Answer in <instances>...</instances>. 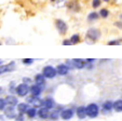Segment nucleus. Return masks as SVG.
Returning a JSON list of instances; mask_svg holds the SVG:
<instances>
[{
    "label": "nucleus",
    "mask_w": 122,
    "mask_h": 121,
    "mask_svg": "<svg viewBox=\"0 0 122 121\" xmlns=\"http://www.w3.org/2000/svg\"><path fill=\"white\" fill-rule=\"evenodd\" d=\"M2 93V88H0V94Z\"/></svg>",
    "instance_id": "nucleus-34"
},
{
    "label": "nucleus",
    "mask_w": 122,
    "mask_h": 121,
    "mask_svg": "<svg viewBox=\"0 0 122 121\" xmlns=\"http://www.w3.org/2000/svg\"><path fill=\"white\" fill-rule=\"evenodd\" d=\"M56 71H57V75L65 76L69 73V67L67 64H60L56 66Z\"/></svg>",
    "instance_id": "nucleus-10"
},
{
    "label": "nucleus",
    "mask_w": 122,
    "mask_h": 121,
    "mask_svg": "<svg viewBox=\"0 0 122 121\" xmlns=\"http://www.w3.org/2000/svg\"><path fill=\"white\" fill-rule=\"evenodd\" d=\"M37 116L39 117L40 119H48L49 117H50V111H49L48 108L40 107L37 112Z\"/></svg>",
    "instance_id": "nucleus-11"
},
{
    "label": "nucleus",
    "mask_w": 122,
    "mask_h": 121,
    "mask_svg": "<svg viewBox=\"0 0 122 121\" xmlns=\"http://www.w3.org/2000/svg\"><path fill=\"white\" fill-rule=\"evenodd\" d=\"M63 44L64 46H71V41H70V39H65L64 41H63Z\"/></svg>",
    "instance_id": "nucleus-29"
},
{
    "label": "nucleus",
    "mask_w": 122,
    "mask_h": 121,
    "mask_svg": "<svg viewBox=\"0 0 122 121\" xmlns=\"http://www.w3.org/2000/svg\"><path fill=\"white\" fill-rule=\"evenodd\" d=\"M102 3V0H93L92 1V8L93 9H96V8H98L99 5H101Z\"/></svg>",
    "instance_id": "nucleus-26"
},
{
    "label": "nucleus",
    "mask_w": 122,
    "mask_h": 121,
    "mask_svg": "<svg viewBox=\"0 0 122 121\" xmlns=\"http://www.w3.org/2000/svg\"><path fill=\"white\" fill-rule=\"evenodd\" d=\"M99 17H101V16H99V13H97V12H91V13L88 15V21L89 22H95V21H97Z\"/></svg>",
    "instance_id": "nucleus-20"
},
{
    "label": "nucleus",
    "mask_w": 122,
    "mask_h": 121,
    "mask_svg": "<svg viewBox=\"0 0 122 121\" xmlns=\"http://www.w3.org/2000/svg\"><path fill=\"white\" fill-rule=\"evenodd\" d=\"M14 68H15V63L14 62H11L7 65H1L0 66V75L5 73H11L14 70Z\"/></svg>",
    "instance_id": "nucleus-7"
},
{
    "label": "nucleus",
    "mask_w": 122,
    "mask_h": 121,
    "mask_svg": "<svg viewBox=\"0 0 122 121\" xmlns=\"http://www.w3.org/2000/svg\"><path fill=\"white\" fill-rule=\"evenodd\" d=\"M103 1H105V2H109L110 0H103Z\"/></svg>",
    "instance_id": "nucleus-35"
},
{
    "label": "nucleus",
    "mask_w": 122,
    "mask_h": 121,
    "mask_svg": "<svg viewBox=\"0 0 122 121\" xmlns=\"http://www.w3.org/2000/svg\"><path fill=\"white\" fill-rule=\"evenodd\" d=\"M86 116L90 117V118H96L98 116V112H99V109H98V106L97 104L95 103H91L86 106Z\"/></svg>",
    "instance_id": "nucleus-2"
},
{
    "label": "nucleus",
    "mask_w": 122,
    "mask_h": 121,
    "mask_svg": "<svg viewBox=\"0 0 122 121\" xmlns=\"http://www.w3.org/2000/svg\"><path fill=\"white\" fill-rule=\"evenodd\" d=\"M112 109H113V103L111 100H106V102L103 104V111L104 112H109Z\"/></svg>",
    "instance_id": "nucleus-17"
},
{
    "label": "nucleus",
    "mask_w": 122,
    "mask_h": 121,
    "mask_svg": "<svg viewBox=\"0 0 122 121\" xmlns=\"http://www.w3.org/2000/svg\"><path fill=\"white\" fill-rule=\"evenodd\" d=\"M37 112H38V110L36 109V107H29L28 110L26 111V115H27L29 118H34V117H36Z\"/></svg>",
    "instance_id": "nucleus-22"
},
{
    "label": "nucleus",
    "mask_w": 122,
    "mask_h": 121,
    "mask_svg": "<svg viewBox=\"0 0 122 121\" xmlns=\"http://www.w3.org/2000/svg\"><path fill=\"white\" fill-rule=\"evenodd\" d=\"M94 61H95L94 58H86V59H85V62H86V63H93Z\"/></svg>",
    "instance_id": "nucleus-33"
},
{
    "label": "nucleus",
    "mask_w": 122,
    "mask_h": 121,
    "mask_svg": "<svg viewBox=\"0 0 122 121\" xmlns=\"http://www.w3.org/2000/svg\"><path fill=\"white\" fill-rule=\"evenodd\" d=\"M120 40H111V41L108 42V46H118V44H120Z\"/></svg>",
    "instance_id": "nucleus-28"
},
{
    "label": "nucleus",
    "mask_w": 122,
    "mask_h": 121,
    "mask_svg": "<svg viewBox=\"0 0 122 121\" xmlns=\"http://www.w3.org/2000/svg\"><path fill=\"white\" fill-rule=\"evenodd\" d=\"M41 107L48 108V109H52V108L55 107V103H54L53 98L51 97H46L44 100H41Z\"/></svg>",
    "instance_id": "nucleus-6"
},
{
    "label": "nucleus",
    "mask_w": 122,
    "mask_h": 121,
    "mask_svg": "<svg viewBox=\"0 0 122 121\" xmlns=\"http://www.w3.org/2000/svg\"><path fill=\"white\" fill-rule=\"evenodd\" d=\"M35 82L40 87H43L46 84V77L43 76V74H37L35 76Z\"/></svg>",
    "instance_id": "nucleus-13"
},
{
    "label": "nucleus",
    "mask_w": 122,
    "mask_h": 121,
    "mask_svg": "<svg viewBox=\"0 0 122 121\" xmlns=\"http://www.w3.org/2000/svg\"><path fill=\"white\" fill-rule=\"evenodd\" d=\"M74 117V110L70 109V108H67V109H63L61 111V118L63 120H69Z\"/></svg>",
    "instance_id": "nucleus-8"
},
{
    "label": "nucleus",
    "mask_w": 122,
    "mask_h": 121,
    "mask_svg": "<svg viewBox=\"0 0 122 121\" xmlns=\"http://www.w3.org/2000/svg\"><path fill=\"white\" fill-rule=\"evenodd\" d=\"M22 115H23V114H20V116L19 117H16V120H17V121H23V117H22Z\"/></svg>",
    "instance_id": "nucleus-32"
},
{
    "label": "nucleus",
    "mask_w": 122,
    "mask_h": 121,
    "mask_svg": "<svg viewBox=\"0 0 122 121\" xmlns=\"http://www.w3.org/2000/svg\"><path fill=\"white\" fill-rule=\"evenodd\" d=\"M23 64L25 65H31L32 63H34V58H23Z\"/></svg>",
    "instance_id": "nucleus-27"
},
{
    "label": "nucleus",
    "mask_w": 122,
    "mask_h": 121,
    "mask_svg": "<svg viewBox=\"0 0 122 121\" xmlns=\"http://www.w3.org/2000/svg\"><path fill=\"white\" fill-rule=\"evenodd\" d=\"M60 117H61V112L58 111V109H54L52 112H50V117H49V118H50L51 120L55 121V120H57Z\"/></svg>",
    "instance_id": "nucleus-21"
},
{
    "label": "nucleus",
    "mask_w": 122,
    "mask_h": 121,
    "mask_svg": "<svg viewBox=\"0 0 122 121\" xmlns=\"http://www.w3.org/2000/svg\"><path fill=\"white\" fill-rule=\"evenodd\" d=\"M77 116H78L79 119H84L86 117V108L83 107V106H80L77 109Z\"/></svg>",
    "instance_id": "nucleus-18"
},
{
    "label": "nucleus",
    "mask_w": 122,
    "mask_h": 121,
    "mask_svg": "<svg viewBox=\"0 0 122 121\" xmlns=\"http://www.w3.org/2000/svg\"><path fill=\"white\" fill-rule=\"evenodd\" d=\"M5 102H7L8 106H16L19 104V100L17 97H15L14 95H9L5 97Z\"/></svg>",
    "instance_id": "nucleus-14"
},
{
    "label": "nucleus",
    "mask_w": 122,
    "mask_h": 121,
    "mask_svg": "<svg viewBox=\"0 0 122 121\" xmlns=\"http://www.w3.org/2000/svg\"><path fill=\"white\" fill-rule=\"evenodd\" d=\"M55 27L61 35H66V32H68V25L66 24V22L61 18L55 20Z\"/></svg>",
    "instance_id": "nucleus-5"
},
{
    "label": "nucleus",
    "mask_w": 122,
    "mask_h": 121,
    "mask_svg": "<svg viewBox=\"0 0 122 121\" xmlns=\"http://www.w3.org/2000/svg\"><path fill=\"white\" fill-rule=\"evenodd\" d=\"M16 108H17V111L20 114H26V111L29 108V105H28V103H19L16 105Z\"/></svg>",
    "instance_id": "nucleus-16"
},
{
    "label": "nucleus",
    "mask_w": 122,
    "mask_h": 121,
    "mask_svg": "<svg viewBox=\"0 0 122 121\" xmlns=\"http://www.w3.org/2000/svg\"><path fill=\"white\" fill-rule=\"evenodd\" d=\"M71 64L75 68L77 69H81L83 67H85L86 65V62H85V59H81V58H74L71 59Z\"/></svg>",
    "instance_id": "nucleus-9"
},
{
    "label": "nucleus",
    "mask_w": 122,
    "mask_h": 121,
    "mask_svg": "<svg viewBox=\"0 0 122 121\" xmlns=\"http://www.w3.org/2000/svg\"><path fill=\"white\" fill-rule=\"evenodd\" d=\"M23 81H24V83H27V84H28V83H29L30 82V81H31V79H30V78H23Z\"/></svg>",
    "instance_id": "nucleus-30"
},
{
    "label": "nucleus",
    "mask_w": 122,
    "mask_h": 121,
    "mask_svg": "<svg viewBox=\"0 0 122 121\" xmlns=\"http://www.w3.org/2000/svg\"><path fill=\"white\" fill-rule=\"evenodd\" d=\"M15 92L16 94L19 96H21V97H24V96H26L28 93L30 92V87L27 84V83H21V84H19L17 87L15 88Z\"/></svg>",
    "instance_id": "nucleus-3"
},
{
    "label": "nucleus",
    "mask_w": 122,
    "mask_h": 121,
    "mask_svg": "<svg viewBox=\"0 0 122 121\" xmlns=\"http://www.w3.org/2000/svg\"><path fill=\"white\" fill-rule=\"evenodd\" d=\"M0 64H1V61H0Z\"/></svg>",
    "instance_id": "nucleus-38"
},
{
    "label": "nucleus",
    "mask_w": 122,
    "mask_h": 121,
    "mask_svg": "<svg viewBox=\"0 0 122 121\" xmlns=\"http://www.w3.org/2000/svg\"><path fill=\"white\" fill-rule=\"evenodd\" d=\"M85 37L86 40H90L91 42H96L102 37V32L98 28H90L85 34Z\"/></svg>",
    "instance_id": "nucleus-1"
},
{
    "label": "nucleus",
    "mask_w": 122,
    "mask_h": 121,
    "mask_svg": "<svg viewBox=\"0 0 122 121\" xmlns=\"http://www.w3.org/2000/svg\"><path fill=\"white\" fill-rule=\"evenodd\" d=\"M42 74H43V76L46 78H48V79H52V78H54L56 75H57L56 67L50 66V65H48V66H44L43 69H42Z\"/></svg>",
    "instance_id": "nucleus-4"
},
{
    "label": "nucleus",
    "mask_w": 122,
    "mask_h": 121,
    "mask_svg": "<svg viewBox=\"0 0 122 121\" xmlns=\"http://www.w3.org/2000/svg\"><path fill=\"white\" fill-rule=\"evenodd\" d=\"M5 117H7V118H9V119L16 118L15 111H14V106H8V107H5Z\"/></svg>",
    "instance_id": "nucleus-12"
},
{
    "label": "nucleus",
    "mask_w": 122,
    "mask_h": 121,
    "mask_svg": "<svg viewBox=\"0 0 122 121\" xmlns=\"http://www.w3.org/2000/svg\"><path fill=\"white\" fill-rule=\"evenodd\" d=\"M5 106H8L7 102H5V98H0V110H5Z\"/></svg>",
    "instance_id": "nucleus-25"
},
{
    "label": "nucleus",
    "mask_w": 122,
    "mask_h": 121,
    "mask_svg": "<svg viewBox=\"0 0 122 121\" xmlns=\"http://www.w3.org/2000/svg\"><path fill=\"white\" fill-rule=\"evenodd\" d=\"M113 110L117 112L122 111V100H117L113 102Z\"/></svg>",
    "instance_id": "nucleus-19"
},
{
    "label": "nucleus",
    "mask_w": 122,
    "mask_h": 121,
    "mask_svg": "<svg viewBox=\"0 0 122 121\" xmlns=\"http://www.w3.org/2000/svg\"><path fill=\"white\" fill-rule=\"evenodd\" d=\"M120 18H121V21H122V14H121V15H120Z\"/></svg>",
    "instance_id": "nucleus-37"
},
{
    "label": "nucleus",
    "mask_w": 122,
    "mask_h": 121,
    "mask_svg": "<svg viewBox=\"0 0 122 121\" xmlns=\"http://www.w3.org/2000/svg\"><path fill=\"white\" fill-rule=\"evenodd\" d=\"M51 2H54V1H56V0H50Z\"/></svg>",
    "instance_id": "nucleus-36"
},
{
    "label": "nucleus",
    "mask_w": 122,
    "mask_h": 121,
    "mask_svg": "<svg viewBox=\"0 0 122 121\" xmlns=\"http://www.w3.org/2000/svg\"><path fill=\"white\" fill-rule=\"evenodd\" d=\"M115 25L117 26V27H119V28H121V29H122V21L121 22H116Z\"/></svg>",
    "instance_id": "nucleus-31"
},
{
    "label": "nucleus",
    "mask_w": 122,
    "mask_h": 121,
    "mask_svg": "<svg viewBox=\"0 0 122 121\" xmlns=\"http://www.w3.org/2000/svg\"><path fill=\"white\" fill-rule=\"evenodd\" d=\"M41 92H42V87L36 84V83H35V84H32L31 87H30V93H31V95L39 96Z\"/></svg>",
    "instance_id": "nucleus-15"
},
{
    "label": "nucleus",
    "mask_w": 122,
    "mask_h": 121,
    "mask_svg": "<svg viewBox=\"0 0 122 121\" xmlns=\"http://www.w3.org/2000/svg\"><path fill=\"white\" fill-rule=\"evenodd\" d=\"M80 36H79L78 34H75V35H72L71 37H70V41H71V43L72 44H77V43H79L80 42Z\"/></svg>",
    "instance_id": "nucleus-23"
},
{
    "label": "nucleus",
    "mask_w": 122,
    "mask_h": 121,
    "mask_svg": "<svg viewBox=\"0 0 122 121\" xmlns=\"http://www.w3.org/2000/svg\"><path fill=\"white\" fill-rule=\"evenodd\" d=\"M99 16L101 17H103V18H107L109 16V10L108 9H102L101 11H99Z\"/></svg>",
    "instance_id": "nucleus-24"
}]
</instances>
